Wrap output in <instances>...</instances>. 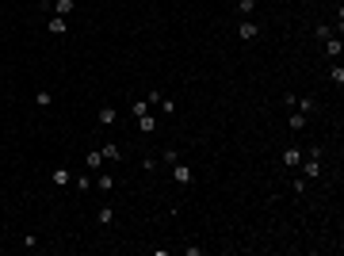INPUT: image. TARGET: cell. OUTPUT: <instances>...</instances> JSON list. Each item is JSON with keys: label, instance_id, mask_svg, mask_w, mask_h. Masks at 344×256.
<instances>
[{"label": "cell", "instance_id": "cell-22", "mask_svg": "<svg viewBox=\"0 0 344 256\" xmlns=\"http://www.w3.org/2000/svg\"><path fill=\"white\" fill-rule=\"evenodd\" d=\"M34 103H38V107H50V103H54V92H34Z\"/></svg>", "mask_w": 344, "mask_h": 256}, {"label": "cell", "instance_id": "cell-15", "mask_svg": "<svg viewBox=\"0 0 344 256\" xmlns=\"http://www.w3.org/2000/svg\"><path fill=\"white\" fill-rule=\"evenodd\" d=\"M96 218H100V226H111V222H115V210H111V206H100V210H96Z\"/></svg>", "mask_w": 344, "mask_h": 256}, {"label": "cell", "instance_id": "cell-1", "mask_svg": "<svg viewBox=\"0 0 344 256\" xmlns=\"http://www.w3.org/2000/svg\"><path fill=\"white\" fill-rule=\"evenodd\" d=\"M260 31H264V27H260V23H252V19H241V23H237V38H241V42H252V38H256Z\"/></svg>", "mask_w": 344, "mask_h": 256}, {"label": "cell", "instance_id": "cell-18", "mask_svg": "<svg viewBox=\"0 0 344 256\" xmlns=\"http://www.w3.org/2000/svg\"><path fill=\"white\" fill-rule=\"evenodd\" d=\"M157 107H161V115H176V100H168V96H161Z\"/></svg>", "mask_w": 344, "mask_h": 256}, {"label": "cell", "instance_id": "cell-19", "mask_svg": "<svg viewBox=\"0 0 344 256\" xmlns=\"http://www.w3.org/2000/svg\"><path fill=\"white\" fill-rule=\"evenodd\" d=\"M329 80L340 88V84H344V65H333V69H329Z\"/></svg>", "mask_w": 344, "mask_h": 256}, {"label": "cell", "instance_id": "cell-13", "mask_svg": "<svg viewBox=\"0 0 344 256\" xmlns=\"http://www.w3.org/2000/svg\"><path fill=\"white\" fill-rule=\"evenodd\" d=\"M50 180H54V184H61V188H65V184H73L69 168H54V172H50Z\"/></svg>", "mask_w": 344, "mask_h": 256}, {"label": "cell", "instance_id": "cell-2", "mask_svg": "<svg viewBox=\"0 0 344 256\" xmlns=\"http://www.w3.org/2000/svg\"><path fill=\"white\" fill-rule=\"evenodd\" d=\"M302 157H306V149H302V145H287V149H283V164H287V168H298Z\"/></svg>", "mask_w": 344, "mask_h": 256}, {"label": "cell", "instance_id": "cell-3", "mask_svg": "<svg viewBox=\"0 0 344 256\" xmlns=\"http://www.w3.org/2000/svg\"><path fill=\"white\" fill-rule=\"evenodd\" d=\"M287 103H291L294 111H302V115H310L318 103H314V96H287Z\"/></svg>", "mask_w": 344, "mask_h": 256}, {"label": "cell", "instance_id": "cell-16", "mask_svg": "<svg viewBox=\"0 0 344 256\" xmlns=\"http://www.w3.org/2000/svg\"><path fill=\"white\" fill-rule=\"evenodd\" d=\"M252 8H256V0H237V12H241V19H249V16H252Z\"/></svg>", "mask_w": 344, "mask_h": 256}, {"label": "cell", "instance_id": "cell-6", "mask_svg": "<svg viewBox=\"0 0 344 256\" xmlns=\"http://www.w3.org/2000/svg\"><path fill=\"white\" fill-rule=\"evenodd\" d=\"M325 54H329V58H336V61H340V54H344V42H340V34H329V38H325Z\"/></svg>", "mask_w": 344, "mask_h": 256}, {"label": "cell", "instance_id": "cell-21", "mask_svg": "<svg viewBox=\"0 0 344 256\" xmlns=\"http://www.w3.org/2000/svg\"><path fill=\"white\" fill-rule=\"evenodd\" d=\"M73 188H77V191H92V176H77V180H73Z\"/></svg>", "mask_w": 344, "mask_h": 256}, {"label": "cell", "instance_id": "cell-5", "mask_svg": "<svg viewBox=\"0 0 344 256\" xmlns=\"http://www.w3.org/2000/svg\"><path fill=\"white\" fill-rule=\"evenodd\" d=\"M46 31H50V34H58V38H65V34H69V23H65V16H50Z\"/></svg>", "mask_w": 344, "mask_h": 256}, {"label": "cell", "instance_id": "cell-12", "mask_svg": "<svg viewBox=\"0 0 344 256\" xmlns=\"http://www.w3.org/2000/svg\"><path fill=\"white\" fill-rule=\"evenodd\" d=\"M287 126H291L294 134H298V130H306V115H302V111H294L291 119H287Z\"/></svg>", "mask_w": 344, "mask_h": 256}, {"label": "cell", "instance_id": "cell-17", "mask_svg": "<svg viewBox=\"0 0 344 256\" xmlns=\"http://www.w3.org/2000/svg\"><path fill=\"white\" fill-rule=\"evenodd\" d=\"M84 164H88V172H100V164H103V153H88V157H84Z\"/></svg>", "mask_w": 344, "mask_h": 256}, {"label": "cell", "instance_id": "cell-24", "mask_svg": "<svg viewBox=\"0 0 344 256\" xmlns=\"http://www.w3.org/2000/svg\"><path fill=\"white\" fill-rule=\"evenodd\" d=\"M291 191H294V195H306V176H302V180H294V184H291Z\"/></svg>", "mask_w": 344, "mask_h": 256}, {"label": "cell", "instance_id": "cell-8", "mask_svg": "<svg viewBox=\"0 0 344 256\" xmlns=\"http://www.w3.org/2000/svg\"><path fill=\"white\" fill-rule=\"evenodd\" d=\"M153 130H157V119H153V115H138V134H153Z\"/></svg>", "mask_w": 344, "mask_h": 256}, {"label": "cell", "instance_id": "cell-4", "mask_svg": "<svg viewBox=\"0 0 344 256\" xmlns=\"http://www.w3.org/2000/svg\"><path fill=\"white\" fill-rule=\"evenodd\" d=\"M115 119H119V107H111V103H103L100 115H96V122H100V126H115Z\"/></svg>", "mask_w": 344, "mask_h": 256}, {"label": "cell", "instance_id": "cell-9", "mask_svg": "<svg viewBox=\"0 0 344 256\" xmlns=\"http://www.w3.org/2000/svg\"><path fill=\"white\" fill-rule=\"evenodd\" d=\"M100 153H103V161H122V149H119L115 142H107V145L100 149Z\"/></svg>", "mask_w": 344, "mask_h": 256}, {"label": "cell", "instance_id": "cell-23", "mask_svg": "<svg viewBox=\"0 0 344 256\" xmlns=\"http://www.w3.org/2000/svg\"><path fill=\"white\" fill-rule=\"evenodd\" d=\"M161 161L164 164H176V161H180V153H176V149H161Z\"/></svg>", "mask_w": 344, "mask_h": 256}, {"label": "cell", "instance_id": "cell-14", "mask_svg": "<svg viewBox=\"0 0 344 256\" xmlns=\"http://www.w3.org/2000/svg\"><path fill=\"white\" fill-rule=\"evenodd\" d=\"M146 111H149V100H146V96L130 103V115H134V119H138V115H146Z\"/></svg>", "mask_w": 344, "mask_h": 256}, {"label": "cell", "instance_id": "cell-11", "mask_svg": "<svg viewBox=\"0 0 344 256\" xmlns=\"http://www.w3.org/2000/svg\"><path fill=\"white\" fill-rule=\"evenodd\" d=\"M50 8H54V16H69V12H73V0H50Z\"/></svg>", "mask_w": 344, "mask_h": 256}, {"label": "cell", "instance_id": "cell-20", "mask_svg": "<svg viewBox=\"0 0 344 256\" xmlns=\"http://www.w3.org/2000/svg\"><path fill=\"white\" fill-rule=\"evenodd\" d=\"M329 34H333V27H329V23H318V27H314V38H321V42H325Z\"/></svg>", "mask_w": 344, "mask_h": 256}, {"label": "cell", "instance_id": "cell-7", "mask_svg": "<svg viewBox=\"0 0 344 256\" xmlns=\"http://www.w3.org/2000/svg\"><path fill=\"white\" fill-rule=\"evenodd\" d=\"M172 180L188 188V184H191V168H188V164H180V161H176V164H172Z\"/></svg>", "mask_w": 344, "mask_h": 256}, {"label": "cell", "instance_id": "cell-10", "mask_svg": "<svg viewBox=\"0 0 344 256\" xmlns=\"http://www.w3.org/2000/svg\"><path fill=\"white\" fill-rule=\"evenodd\" d=\"M96 188L100 191H115V176L111 172H100V176H96Z\"/></svg>", "mask_w": 344, "mask_h": 256}]
</instances>
